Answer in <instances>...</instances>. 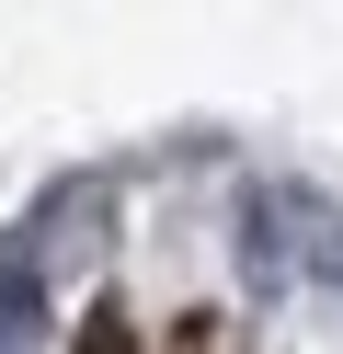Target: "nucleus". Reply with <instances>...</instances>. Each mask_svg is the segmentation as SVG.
I'll list each match as a JSON object with an SVG mask.
<instances>
[{"mask_svg": "<svg viewBox=\"0 0 343 354\" xmlns=\"http://www.w3.org/2000/svg\"><path fill=\"white\" fill-rule=\"evenodd\" d=\"M69 354H137V331H126V308H91V320H80V343H69Z\"/></svg>", "mask_w": 343, "mask_h": 354, "instance_id": "1", "label": "nucleus"}]
</instances>
